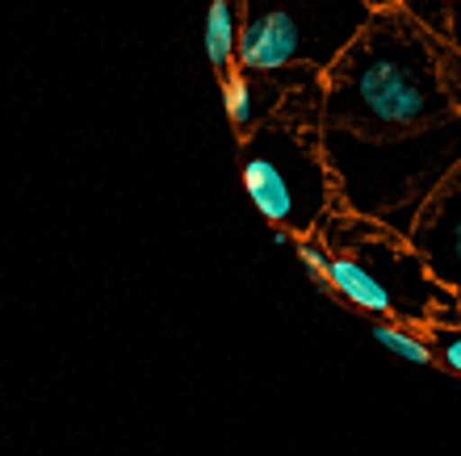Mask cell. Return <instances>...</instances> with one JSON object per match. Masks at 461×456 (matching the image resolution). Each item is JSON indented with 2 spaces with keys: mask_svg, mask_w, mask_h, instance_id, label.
Here are the masks:
<instances>
[{
  "mask_svg": "<svg viewBox=\"0 0 461 456\" xmlns=\"http://www.w3.org/2000/svg\"><path fill=\"white\" fill-rule=\"evenodd\" d=\"M315 235L328 247V268L319 285H328L344 306L420 331L461 323V301L428 273L420 252L402 235L344 210H331Z\"/></svg>",
  "mask_w": 461,
  "mask_h": 456,
  "instance_id": "4",
  "label": "cell"
},
{
  "mask_svg": "<svg viewBox=\"0 0 461 456\" xmlns=\"http://www.w3.org/2000/svg\"><path fill=\"white\" fill-rule=\"evenodd\" d=\"M428 344H432V361H437V369L461 377V323L428 326Z\"/></svg>",
  "mask_w": 461,
  "mask_h": 456,
  "instance_id": "10",
  "label": "cell"
},
{
  "mask_svg": "<svg viewBox=\"0 0 461 456\" xmlns=\"http://www.w3.org/2000/svg\"><path fill=\"white\" fill-rule=\"evenodd\" d=\"M369 0H243L240 50L243 72L311 67L328 72L340 50L369 25Z\"/></svg>",
  "mask_w": 461,
  "mask_h": 456,
  "instance_id": "5",
  "label": "cell"
},
{
  "mask_svg": "<svg viewBox=\"0 0 461 456\" xmlns=\"http://www.w3.org/2000/svg\"><path fill=\"white\" fill-rule=\"evenodd\" d=\"M369 335H374L382 348L394 352V356H402V361H411V364H437V361H432L428 331H420V326L394 323V318H369Z\"/></svg>",
  "mask_w": 461,
  "mask_h": 456,
  "instance_id": "9",
  "label": "cell"
},
{
  "mask_svg": "<svg viewBox=\"0 0 461 456\" xmlns=\"http://www.w3.org/2000/svg\"><path fill=\"white\" fill-rule=\"evenodd\" d=\"M445 13H449V30H445V42L453 50H461V0H445Z\"/></svg>",
  "mask_w": 461,
  "mask_h": 456,
  "instance_id": "11",
  "label": "cell"
},
{
  "mask_svg": "<svg viewBox=\"0 0 461 456\" xmlns=\"http://www.w3.org/2000/svg\"><path fill=\"white\" fill-rule=\"evenodd\" d=\"M461 118V50L402 9H377L323 72V126L382 139Z\"/></svg>",
  "mask_w": 461,
  "mask_h": 456,
  "instance_id": "1",
  "label": "cell"
},
{
  "mask_svg": "<svg viewBox=\"0 0 461 456\" xmlns=\"http://www.w3.org/2000/svg\"><path fill=\"white\" fill-rule=\"evenodd\" d=\"M319 143L336 184V210L407 239L428 197L461 164V118L382 139L323 126Z\"/></svg>",
  "mask_w": 461,
  "mask_h": 456,
  "instance_id": "2",
  "label": "cell"
},
{
  "mask_svg": "<svg viewBox=\"0 0 461 456\" xmlns=\"http://www.w3.org/2000/svg\"><path fill=\"white\" fill-rule=\"evenodd\" d=\"M369 9H399V0H369Z\"/></svg>",
  "mask_w": 461,
  "mask_h": 456,
  "instance_id": "12",
  "label": "cell"
},
{
  "mask_svg": "<svg viewBox=\"0 0 461 456\" xmlns=\"http://www.w3.org/2000/svg\"><path fill=\"white\" fill-rule=\"evenodd\" d=\"M240 25H243V0H210L206 13V55L219 80L235 72V50H240Z\"/></svg>",
  "mask_w": 461,
  "mask_h": 456,
  "instance_id": "8",
  "label": "cell"
},
{
  "mask_svg": "<svg viewBox=\"0 0 461 456\" xmlns=\"http://www.w3.org/2000/svg\"><path fill=\"white\" fill-rule=\"evenodd\" d=\"M323 76L303 72L273 113L240 139V176L256 214L273 230L315 235L336 210L328 159H323Z\"/></svg>",
  "mask_w": 461,
  "mask_h": 456,
  "instance_id": "3",
  "label": "cell"
},
{
  "mask_svg": "<svg viewBox=\"0 0 461 456\" xmlns=\"http://www.w3.org/2000/svg\"><path fill=\"white\" fill-rule=\"evenodd\" d=\"M303 72H311V67H281V72H243V67H235L227 80H219L222 105H227V118L235 126V134L243 139L248 130H256L285 101V93L298 85Z\"/></svg>",
  "mask_w": 461,
  "mask_h": 456,
  "instance_id": "7",
  "label": "cell"
},
{
  "mask_svg": "<svg viewBox=\"0 0 461 456\" xmlns=\"http://www.w3.org/2000/svg\"><path fill=\"white\" fill-rule=\"evenodd\" d=\"M407 243L420 252L428 273L461 301V164L428 197V205L415 218Z\"/></svg>",
  "mask_w": 461,
  "mask_h": 456,
  "instance_id": "6",
  "label": "cell"
}]
</instances>
